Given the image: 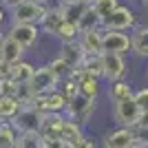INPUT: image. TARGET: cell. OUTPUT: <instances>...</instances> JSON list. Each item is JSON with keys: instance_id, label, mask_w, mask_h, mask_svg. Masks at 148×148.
I'll return each instance as SVG.
<instances>
[{"instance_id": "obj_34", "label": "cell", "mask_w": 148, "mask_h": 148, "mask_svg": "<svg viewBox=\"0 0 148 148\" xmlns=\"http://www.w3.org/2000/svg\"><path fill=\"white\" fill-rule=\"evenodd\" d=\"M133 137H135V142H139L142 146H148V126H135V128H133Z\"/></svg>"}, {"instance_id": "obj_17", "label": "cell", "mask_w": 148, "mask_h": 148, "mask_svg": "<svg viewBox=\"0 0 148 148\" xmlns=\"http://www.w3.org/2000/svg\"><path fill=\"white\" fill-rule=\"evenodd\" d=\"M22 58H27V51L18 42H13L7 33H0V60L9 62V64H16Z\"/></svg>"}, {"instance_id": "obj_1", "label": "cell", "mask_w": 148, "mask_h": 148, "mask_svg": "<svg viewBox=\"0 0 148 148\" xmlns=\"http://www.w3.org/2000/svg\"><path fill=\"white\" fill-rule=\"evenodd\" d=\"M44 5L36 2V0H25L18 7H13L7 11V20L9 25H38L40 18L44 16Z\"/></svg>"}, {"instance_id": "obj_29", "label": "cell", "mask_w": 148, "mask_h": 148, "mask_svg": "<svg viewBox=\"0 0 148 148\" xmlns=\"http://www.w3.org/2000/svg\"><path fill=\"white\" fill-rule=\"evenodd\" d=\"M77 27H80V31H86V29H97V27H102V22H99V18L95 16V11L88 7L86 11H84V16L80 18Z\"/></svg>"}, {"instance_id": "obj_2", "label": "cell", "mask_w": 148, "mask_h": 148, "mask_svg": "<svg viewBox=\"0 0 148 148\" xmlns=\"http://www.w3.org/2000/svg\"><path fill=\"white\" fill-rule=\"evenodd\" d=\"M97 108V99H91V97H84V95H73L71 99H66V108H64V115L69 119L77 122L80 126L88 122L93 117V113Z\"/></svg>"}, {"instance_id": "obj_20", "label": "cell", "mask_w": 148, "mask_h": 148, "mask_svg": "<svg viewBox=\"0 0 148 148\" xmlns=\"http://www.w3.org/2000/svg\"><path fill=\"white\" fill-rule=\"evenodd\" d=\"M33 71H36V64L31 60H27V58H22L16 64H11V80L16 84H29Z\"/></svg>"}, {"instance_id": "obj_42", "label": "cell", "mask_w": 148, "mask_h": 148, "mask_svg": "<svg viewBox=\"0 0 148 148\" xmlns=\"http://www.w3.org/2000/svg\"><path fill=\"white\" fill-rule=\"evenodd\" d=\"M36 2H44V0H36Z\"/></svg>"}, {"instance_id": "obj_30", "label": "cell", "mask_w": 148, "mask_h": 148, "mask_svg": "<svg viewBox=\"0 0 148 148\" xmlns=\"http://www.w3.org/2000/svg\"><path fill=\"white\" fill-rule=\"evenodd\" d=\"M33 97H36V93H33V88H31L29 84H18V91H16V99H18L22 106L31 104V102H33Z\"/></svg>"}, {"instance_id": "obj_15", "label": "cell", "mask_w": 148, "mask_h": 148, "mask_svg": "<svg viewBox=\"0 0 148 148\" xmlns=\"http://www.w3.org/2000/svg\"><path fill=\"white\" fill-rule=\"evenodd\" d=\"M133 142H135L133 128H124V126H119V128L106 133L104 139H102V146H104V148H128Z\"/></svg>"}, {"instance_id": "obj_11", "label": "cell", "mask_w": 148, "mask_h": 148, "mask_svg": "<svg viewBox=\"0 0 148 148\" xmlns=\"http://www.w3.org/2000/svg\"><path fill=\"white\" fill-rule=\"evenodd\" d=\"M60 137L66 148H84V142H86V135H84L82 126L73 119H69L66 115H64V122L60 126Z\"/></svg>"}, {"instance_id": "obj_14", "label": "cell", "mask_w": 148, "mask_h": 148, "mask_svg": "<svg viewBox=\"0 0 148 148\" xmlns=\"http://www.w3.org/2000/svg\"><path fill=\"white\" fill-rule=\"evenodd\" d=\"M77 42H80V47L84 49L86 56H102V27L80 31Z\"/></svg>"}, {"instance_id": "obj_8", "label": "cell", "mask_w": 148, "mask_h": 148, "mask_svg": "<svg viewBox=\"0 0 148 148\" xmlns=\"http://www.w3.org/2000/svg\"><path fill=\"white\" fill-rule=\"evenodd\" d=\"M130 51V36L124 31H104L102 29V53H128Z\"/></svg>"}, {"instance_id": "obj_9", "label": "cell", "mask_w": 148, "mask_h": 148, "mask_svg": "<svg viewBox=\"0 0 148 148\" xmlns=\"http://www.w3.org/2000/svg\"><path fill=\"white\" fill-rule=\"evenodd\" d=\"M31 106L40 113H64L66 108V97L62 95L60 91H51V93H42V95H36Z\"/></svg>"}, {"instance_id": "obj_7", "label": "cell", "mask_w": 148, "mask_h": 148, "mask_svg": "<svg viewBox=\"0 0 148 148\" xmlns=\"http://www.w3.org/2000/svg\"><path fill=\"white\" fill-rule=\"evenodd\" d=\"M102 66H104L102 80H106V82L124 80L126 73H128L126 60H124V56H119V53H102Z\"/></svg>"}, {"instance_id": "obj_24", "label": "cell", "mask_w": 148, "mask_h": 148, "mask_svg": "<svg viewBox=\"0 0 148 148\" xmlns=\"http://www.w3.org/2000/svg\"><path fill=\"white\" fill-rule=\"evenodd\" d=\"M82 73L86 75H93V77H99L102 80V75H104V66H102V56H86L84 62H82L80 66Z\"/></svg>"}, {"instance_id": "obj_38", "label": "cell", "mask_w": 148, "mask_h": 148, "mask_svg": "<svg viewBox=\"0 0 148 148\" xmlns=\"http://www.w3.org/2000/svg\"><path fill=\"white\" fill-rule=\"evenodd\" d=\"M137 126H148V111H142V115H139V122H137Z\"/></svg>"}, {"instance_id": "obj_4", "label": "cell", "mask_w": 148, "mask_h": 148, "mask_svg": "<svg viewBox=\"0 0 148 148\" xmlns=\"http://www.w3.org/2000/svg\"><path fill=\"white\" fill-rule=\"evenodd\" d=\"M5 33L11 38L13 42H18L25 51H31L40 40V27L38 25H7Z\"/></svg>"}, {"instance_id": "obj_3", "label": "cell", "mask_w": 148, "mask_h": 148, "mask_svg": "<svg viewBox=\"0 0 148 148\" xmlns=\"http://www.w3.org/2000/svg\"><path fill=\"white\" fill-rule=\"evenodd\" d=\"M137 25V16L128 5H117L111 11V16L102 22L104 31H128Z\"/></svg>"}, {"instance_id": "obj_43", "label": "cell", "mask_w": 148, "mask_h": 148, "mask_svg": "<svg viewBox=\"0 0 148 148\" xmlns=\"http://www.w3.org/2000/svg\"><path fill=\"white\" fill-rule=\"evenodd\" d=\"M0 122H2V119H0Z\"/></svg>"}, {"instance_id": "obj_32", "label": "cell", "mask_w": 148, "mask_h": 148, "mask_svg": "<svg viewBox=\"0 0 148 148\" xmlns=\"http://www.w3.org/2000/svg\"><path fill=\"white\" fill-rule=\"evenodd\" d=\"M133 99H135V104L142 111H148V86L139 88V91H133Z\"/></svg>"}, {"instance_id": "obj_18", "label": "cell", "mask_w": 148, "mask_h": 148, "mask_svg": "<svg viewBox=\"0 0 148 148\" xmlns=\"http://www.w3.org/2000/svg\"><path fill=\"white\" fill-rule=\"evenodd\" d=\"M130 51L137 58H148V27H133L130 33Z\"/></svg>"}, {"instance_id": "obj_33", "label": "cell", "mask_w": 148, "mask_h": 148, "mask_svg": "<svg viewBox=\"0 0 148 148\" xmlns=\"http://www.w3.org/2000/svg\"><path fill=\"white\" fill-rule=\"evenodd\" d=\"M16 91H18V84L11 77H2L0 80V95H13L16 97Z\"/></svg>"}, {"instance_id": "obj_39", "label": "cell", "mask_w": 148, "mask_h": 148, "mask_svg": "<svg viewBox=\"0 0 148 148\" xmlns=\"http://www.w3.org/2000/svg\"><path fill=\"white\" fill-rule=\"evenodd\" d=\"M128 148H146V146H142V144H139V142H133V144H130Z\"/></svg>"}, {"instance_id": "obj_37", "label": "cell", "mask_w": 148, "mask_h": 148, "mask_svg": "<svg viewBox=\"0 0 148 148\" xmlns=\"http://www.w3.org/2000/svg\"><path fill=\"white\" fill-rule=\"evenodd\" d=\"M20 2H25V0H0V5L5 7L7 11H9V9H13V7H18Z\"/></svg>"}, {"instance_id": "obj_31", "label": "cell", "mask_w": 148, "mask_h": 148, "mask_svg": "<svg viewBox=\"0 0 148 148\" xmlns=\"http://www.w3.org/2000/svg\"><path fill=\"white\" fill-rule=\"evenodd\" d=\"M58 91H60L66 99H71L73 95H77V93H80V91H77V82H75L73 77H66V80H62V82H60V86H58Z\"/></svg>"}, {"instance_id": "obj_25", "label": "cell", "mask_w": 148, "mask_h": 148, "mask_svg": "<svg viewBox=\"0 0 148 148\" xmlns=\"http://www.w3.org/2000/svg\"><path fill=\"white\" fill-rule=\"evenodd\" d=\"M117 5H119V0H91V9L95 11V16L99 18V22H104Z\"/></svg>"}, {"instance_id": "obj_36", "label": "cell", "mask_w": 148, "mask_h": 148, "mask_svg": "<svg viewBox=\"0 0 148 148\" xmlns=\"http://www.w3.org/2000/svg\"><path fill=\"white\" fill-rule=\"evenodd\" d=\"M5 25H9V20H7V9L0 5V33H2V29H5Z\"/></svg>"}, {"instance_id": "obj_12", "label": "cell", "mask_w": 148, "mask_h": 148, "mask_svg": "<svg viewBox=\"0 0 148 148\" xmlns=\"http://www.w3.org/2000/svg\"><path fill=\"white\" fill-rule=\"evenodd\" d=\"M58 56L66 62L71 69H80L82 62H84V58H86V53H84V49L80 47V42L75 40V42H60Z\"/></svg>"}, {"instance_id": "obj_22", "label": "cell", "mask_w": 148, "mask_h": 148, "mask_svg": "<svg viewBox=\"0 0 148 148\" xmlns=\"http://www.w3.org/2000/svg\"><path fill=\"white\" fill-rule=\"evenodd\" d=\"M111 86H108V97L111 102H122V99H128L133 97V86H130L126 80H117V82H108Z\"/></svg>"}, {"instance_id": "obj_23", "label": "cell", "mask_w": 148, "mask_h": 148, "mask_svg": "<svg viewBox=\"0 0 148 148\" xmlns=\"http://www.w3.org/2000/svg\"><path fill=\"white\" fill-rule=\"evenodd\" d=\"M18 128L11 122H0V148H16L18 144Z\"/></svg>"}, {"instance_id": "obj_16", "label": "cell", "mask_w": 148, "mask_h": 148, "mask_svg": "<svg viewBox=\"0 0 148 148\" xmlns=\"http://www.w3.org/2000/svg\"><path fill=\"white\" fill-rule=\"evenodd\" d=\"M62 22H64V18H62L60 9H47L44 11V16L40 18V22H38V27H40V33L47 38H53L56 40L58 31H60Z\"/></svg>"}, {"instance_id": "obj_27", "label": "cell", "mask_w": 148, "mask_h": 148, "mask_svg": "<svg viewBox=\"0 0 148 148\" xmlns=\"http://www.w3.org/2000/svg\"><path fill=\"white\" fill-rule=\"evenodd\" d=\"M16 148H44V142H42V137H40V133H36V130L20 133Z\"/></svg>"}, {"instance_id": "obj_13", "label": "cell", "mask_w": 148, "mask_h": 148, "mask_svg": "<svg viewBox=\"0 0 148 148\" xmlns=\"http://www.w3.org/2000/svg\"><path fill=\"white\" fill-rule=\"evenodd\" d=\"M71 77L77 82V91H80V95L91 97V99H97V95H99V77H93V75L82 73L80 69H73Z\"/></svg>"}, {"instance_id": "obj_19", "label": "cell", "mask_w": 148, "mask_h": 148, "mask_svg": "<svg viewBox=\"0 0 148 148\" xmlns=\"http://www.w3.org/2000/svg\"><path fill=\"white\" fill-rule=\"evenodd\" d=\"M88 7H91V0H77V2H62L60 7V13L62 18L66 20V22H80V18L84 16V11H86Z\"/></svg>"}, {"instance_id": "obj_26", "label": "cell", "mask_w": 148, "mask_h": 148, "mask_svg": "<svg viewBox=\"0 0 148 148\" xmlns=\"http://www.w3.org/2000/svg\"><path fill=\"white\" fill-rule=\"evenodd\" d=\"M80 38V27L75 25V22H62V27H60V31H58V36H56V40L58 42H75Z\"/></svg>"}, {"instance_id": "obj_6", "label": "cell", "mask_w": 148, "mask_h": 148, "mask_svg": "<svg viewBox=\"0 0 148 148\" xmlns=\"http://www.w3.org/2000/svg\"><path fill=\"white\" fill-rule=\"evenodd\" d=\"M139 115H142V108L135 104V99H122V102H115V108H113V119L117 122V126L124 128H135L137 122H139Z\"/></svg>"}, {"instance_id": "obj_40", "label": "cell", "mask_w": 148, "mask_h": 148, "mask_svg": "<svg viewBox=\"0 0 148 148\" xmlns=\"http://www.w3.org/2000/svg\"><path fill=\"white\" fill-rule=\"evenodd\" d=\"M64 2H77V0H64Z\"/></svg>"}, {"instance_id": "obj_21", "label": "cell", "mask_w": 148, "mask_h": 148, "mask_svg": "<svg viewBox=\"0 0 148 148\" xmlns=\"http://www.w3.org/2000/svg\"><path fill=\"white\" fill-rule=\"evenodd\" d=\"M20 108H22V104H20L13 95H0V119L11 122V119L18 115Z\"/></svg>"}, {"instance_id": "obj_44", "label": "cell", "mask_w": 148, "mask_h": 148, "mask_svg": "<svg viewBox=\"0 0 148 148\" xmlns=\"http://www.w3.org/2000/svg\"><path fill=\"white\" fill-rule=\"evenodd\" d=\"M146 148H148V146H146Z\"/></svg>"}, {"instance_id": "obj_28", "label": "cell", "mask_w": 148, "mask_h": 148, "mask_svg": "<svg viewBox=\"0 0 148 148\" xmlns=\"http://www.w3.org/2000/svg\"><path fill=\"white\" fill-rule=\"evenodd\" d=\"M49 66H51V71L58 75V80H60V82H62V80H66V77H71V73H73V69L69 66V64L62 60L60 56L53 58V60L49 62Z\"/></svg>"}, {"instance_id": "obj_10", "label": "cell", "mask_w": 148, "mask_h": 148, "mask_svg": "<svg viewBox=\"0 0 148 148\" xmlns=\"http://www.w3.org/2000/svg\"><path fill=\"white\" fill-rule=\"evenodd\" d=\"M11 124L18 128V133H31V130H40V124H42V113L36 111L31 104L22 106L18 111V115L11 119Z\"/></svg>"}, {"instance_id": "obj_5", "label": "cell", "mask_w": 148, "mask_h": 148, "mask_svg": "<svg viewBox=\"0 0 148 148\" xmlns=\"http://www.w3.org/2000/svg\"><path fill=\"white\" fill-rule=\"evenodd\" d=\"M29 86L33 88L36 95H42V93L56 91V88L60 86V80H58V75L51 71L49 64H40V66L36 64V71H33V75H31Z\"/></svg>"}, {"instance_id": "obj_35", "label": "cell", "mask_w": 148, "mask_h": 148, "mask_svg": "<svg viewBox=\"0 0 148 148\" xmlns=\"http://www.w3.org/2000/svg\"><path fill=\"white\" fill-rule=\"evenodd\" d=\"M2 77H11V64L5 60H0V80Z\"/></svg>"}, {"instance_id": "obj_41", "label": "cell", "mask_w": 148, "mask_h": 148, "mask_svg": "<svg viewBox=\"0 0 148 148\" xmlns=\"http://www.w3.org/2000/svg\"><path fill=\"white\" fill-rule=\"evenodd\" d=\"M144 5H146V7H148V0H144Z\"/></svg>"}]
</instances>
